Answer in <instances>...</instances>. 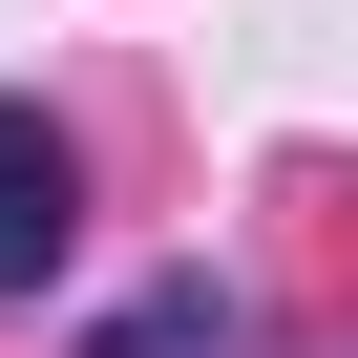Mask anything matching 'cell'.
<instances>
[{
    "label": "cell",
    "instance_id": "obj_1",
    "mask_svg": "<svg viewBox=\"0 0 358 358\" xmlns=\"http://www.w3.org/2000/svg\"><path fill=\"white\" fill-rule=\"evenodd\" d=\"M64 253H85V169H64L43 106H0V295H43Z\"/></svg>",
    "mask_w": 358,
    "mask_h": 358
},
{
    "label": "cell",
    "instance_id": "obj_2",
    "mask_svg": "<svg viewBox=\"0 0 358 358\" xmlns=\"http://www.w3.org/2000/svg\"><path fill=\"white\" fill-rule=\"evenodd\" d=\"M106 358H232V295H211V274H169V295L106 316Z\"/></svg>",
    "mask_w": 358,
    "mask_h": 358
}]
</instances>
